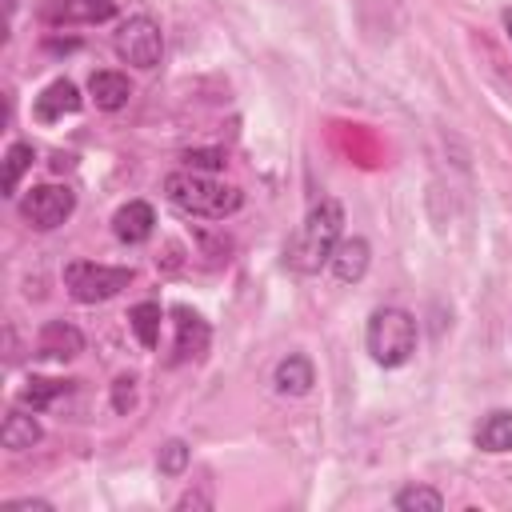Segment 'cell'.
Instances as JSON below:
<instances>
[{
  "instance_id": "cell-1",
  "label": "cell",
  "mask_w": 512,
  "mask_h": 512,
  "mask_svg": "<svg viewBox=\"0 0 512 512\" xmlns=\"http://www.w3.org/2000/svg\"><path fill=\"white\" fill-rule=\"evenodd\" d=\"M340 240H344V208H340V200L324 196L320 204L308 208V216L300 220L296 236L288 240L284 264L292 272H300V276H312V272H320L332 260Z\"/></svg>"
},
{
  "instance_id": "cell-2",
  "label": "cell",
  "mask_w": 512,
  "mask_h": 512,
  "mask_svg": "<svg viewBox=\"0 0 512 512\" xmlns=\"http://www.w3.org/2000/svg\"><path fill=\"white\" fill-rule=\"evenodd\" d=\"M164 196L176 212L204 216V220H224V216L240 212V204H244V192L236 184H224V180H216L208 172H196V168L164 176Z\"/></svg>"
},
{
  "instance_id": "cell-3",
  "label": "cell",
  "mask_w": 512,
  "mask_h": 512,
  "mask_svg": "<svg viewBox=\"0 0 512 512\" xmlns=\"http://www.w3.org/2000/svg\"><path fill=\"white\" fill-rule=\"evenodd\" d=\"M416 340H420V328H416V316L408 308H396V304H384L368 316V328H364V344H368V356L380 364V368H400L412 360L416 352Z\"/></svg>"
},
{
  "instance_id": "cell-4",
  "label": "cell",
  "mask_w": 512,
  "mask_h": 512,
  "mask_svg": "<svg viewBox=\"0 0 512 512\" xmlns=\"http://www.w3.org/2000/svg\"><path fill=\"white\" fill-rule=\"evenodd\" d=\"M132 268L128 264H92V260H72L64 268V284L72 292V300L80 304H100L112 300L116 292H124L132 284Z\"/></svg>"
},
{
  "instance_id": "cell-5",
  "label": "cell",
  "mask_w": 512,
  "mask_h": 512,
  "mask_svg": "<svg viewBox=\"0 0 512 512\" xmlns=\"http://www.w3.org/2000/svg\"><path fill=\"white\" fill-rule=\"evenodd\" d=\"M116 56L132 68H156L164 56V36L152 16H128L116 28Z\"/></svg>"
},
{
  "instance_id": "cell-6",
  "label": "cell",
  "mask_w": 512,
  "mask_h": 512,
  "mask_svg": "<svg viewBox=\"0 0 512 512\" xmlns=\"http://www.w3.org/2000/svg\"><path fill=\"white\" fill-rule=\"evenodd\" d=\"M72 212H76V192L68 184H36L20 196V216L40 232L60 228Z\"/></svg>"
},
{
  "instance_id": "cell-7",
  "label": "cell",
  "mask_w": 512,
  "mask_h": 512,
  "mask_svg": "<svg viewBox=\"0 0 512 512\" xmlns=\"http://www.w3.org/2000/svg\"><path fill=\"white\" fill-rule=\"evenodd\" d=\"M172 324H176V348H172V364H184V360H196L204 356L208 348V320L200 312H192L188 304H176L172 308Z\"/></svg>"
},
{
  "instance_id": "cell-8",
  "label": "cell",
  "mask_w": 512,
  "mask_h": 512,
  "mask_svg": "<svg viewBox=\"0 0 512 512\" xmlns=\"http://www.w3.org/2000/svg\"><path fill=\"white\" fill-rule=\"evenodd\" d=\"M80 88L72 84V80H52L40 96H36V104H32V116L40 120V124H56V120H64V116H72V112H80Z\"/></svg>"
},
{
  "instance_id": "cell-9",
  "label": "cell",
  "mask_w": 512,
  "mask_h": 512,
  "mask_svg": "<svg viewBox=\"0 0 512 512\" xmlns=\"http://www.w3.org/2000/svg\"><path fill=\"white\" fill-rule=\"evenodd\" d=\"M328 264H332V276H336L340 284H360L364 272H368V264H372V248H368L364 236H344V240L336 244V252H332Z\"/></svg>"
},
{
  "instance_id": "cell-10",
  "label": "cell",
  "mask_w": 512,
  "mask_h": 512,
  "mask_svg": "<svg viewBox=\"0 0 512 512\" xmlns=\"http://www.w3.org/2000/svg\"><path fill=\"white\" fill-rule=\"evenodd\" d=\"M80 352H84V336L68 320H48L36 336V356H44V360H72Z\"/></svg>"
},
{
  "instance_id": "cell-11",
  "label": "cell",
  "mask_w": 512,
  "mask_h": 512,
  "mask_svg": "<svg viewBox=\"0 0 512 512\" xmlns=\"http://www.w3.org/2000/svg\"><path fill=\"white\" fill-rule=\"evenodd\" d=\"M152 228H156V212H152L148 200H128L112 216V232H116L120 244H144L152 236Z\"/></svg>"
},
{
  "instance_id": "cell-12",
  "label": "cell",
  "mask_w": 512,
  "mask_h": 512,
  "mask_svg": "<svg viewBox=\"0 0 512 512\" xmlns=\"http://www.w3.org/2000/svg\"><path fill=\"white\" fill-rule=\"evenodd\" d=\"M312 384H316V368H312V360H308L304 352H288V356L272 368V388H276L280 396H308Z\"/></svg>"
},
{
  "instance_id": "cell-13",
  "label": "cell",
  "mask_w": 512,
  "mask_h": 512,
  "mask_svg": "<svg viewBox=\"0 0 512 512\" xmlns=\"http://www.w3.org/2000/svg\"><path fill=\"white\" fill-rule=\"evenodd\" d=\"M88 92H92V100H96V108L100 112H120L124 104H128V96H132V84H128V76L124 72H92L88 76Z\"/></svg>"
},
{
  "instance_id": "cell-14",
  "label": "cell",
  "mask_w": 512,
  "mask_h": 512,
  "mask_svg": "<svg viewBox=\"0 0 512 512\" xmlns=\"http://www.w3.org/2000/svg\"><path fill=\"white\" fill-rule=\"evenodd\" d=\"M476 448L480 452H512V412L508 408H496V412H488L484 420H480V428H476Z\"/></svg>"
},
{
  "instance_id": "cell-15",
  "label": "cell",
  "mask_w": 512,
  "mask_h": 512,
  "mask_svg": "<svg viewBox=\"0 0 512 512\" xmlns=\"http://www.w3.org/2000/svg\"><path fill=\"white\" fill-rule=\"evenodd\" d=\"M0 444H4L8 452H24V448L40 444V424H36V416H28V412H8L4 424H0Z\"/></svg>"
},
{
  "instance_id": "cell-16",
  "label": "cell",
  "mask_w": 512,
  "mask_h": 512,
  "mask_svg": "<svg viewBox=\"0 0 512 512\" xmlns=\"http://www.w3.org/2000/svg\"><path fill=\"white\" fill-rule=\"evenodd\" d=\"M160 324H164V312L156 300H140L132 312H128V328L132 336L144 344V348H156L160 344Z\"/></svg>"
},
{
  "instance_id": "cell-17",
  "label": "cell",
  "mask_w": 512,
  "mask_h": 512,
  "mask_svg": "<svg viewBox=\"0 0 512 512\" xmlns=\"http://www.w3.org/2000/svg\"><path fill=\"white\" fill-rule=\"evenodd\" d=\"M68 388H72V380H48V376H32V380L20 388V404H24V408H32V412H44L52 400L68 396Z\"/></svg>"
},
{
  "instance_id": "cell-18",
  "label": "cell",
  "mask_w": 512,
  "mask_h": 512,
  "mask_svg": "<svg viewBox=\"0 0 512 512\" xmlns=\"http://www.w3.org/2000/svg\"><path fill=\"white\" fill-rule=\"evenodd\" d=\"M32 160H36L32 144H24V140L8 144V152H4V196H16L20 192V176L32 168Z\"/></svg>"
},
{
  "instance_id": "cell-19",
  "label": "cell",
  "mask_w": 512,
  "mask_h": 512,
  "mask_svg": "<svg viewBox=\"0 0 512 512\" xmlns=\"http://www.w3.org/2000/svg\"><path fill=\"white\" fill-rule=\"evenodd\" d=\"M116 12L112 0H64L56 20H68V24H96V20H108Z\"/></svg>"
},
{
  "instance_id": "cell-20",
  "label": "cell",
  "mask_w": 512,
  "mask_h": 512,
  "mask_svg": "<svg viewBox=\"0 0 512 512\" xmlns=\"http://www.w3.org/2000/svg\"><path fill=\"white\" fill-rule=\"evenodd\" d=\"M392 504L400 512H440L444 508V496L436 488H428V484H408V488H400L392 496Z\"/></svg>"
},
{
  "instance_id": "cell-21",
  "label": "cell",
  "mask_w": 512,
  "mask_h": 512,
  "mask_svg": "<svg viewBox=\"0 0 512 512\" xmlns=\"http://www.w3.org/2000/svg\"><path fill=\"white\" fill-rule=\"evenodd\" d=\"M188 460H192V448H188L184 440H168V444L160 448V456H156V468H160L164 476H180V472L188 468Z\"/></svg>"
},
{
  "instance_id": "cell-22",
  "label": "cell",
  "mask_w": 512,
  "mask_h": 512,
  "mask_svg": "<svg viewBox=\"0 0 512 512\" xmlns=\"http://www.w3.org/2000/svg\"><path fill=\"white\" fill-rule=\"evenodd\" d=\"M112 408H116L120 416H128V412L136 408V376H132V372H124V376L112 380Z\"/></svg>"
},
{
  "instance_id": "cell-23",
  "label": "cell",
  "mask_w": 512,
  "mask_h": 512,
  "mask_svg": "<svg viewBox=\"0 0 512 512\" xmlns=\"http://www.w3.org/2000/svg\"><path fill=\"white\" fill-rule=\"evenodd\" d=\"M184 160H188V168H196V172H220V168H224V152H216V148L184 152Z\"/></svg>"
},
{
  "instance_id": "cell-24",
  "label": "cell",
  "mask_w": 512,
  "mask_h": 512,
  "mask_svg": "<svg viewBox=\"0 0 512 512\" xmlns=\"http://www.w3.org/2000/svg\"><path fill=\"white\" fill-rule=\"evenodd\" d=\"M8 512H52L48 500H8Z\"/></svg>"
},
{
  "instance_id": "cell-25",
  "label": "cell",
  "mask_w": 512,
  "mask_h": 512,
  "mask_svg": "<svg viewBox=\"0 0 512 512\" xmlns=\"http://www.w3.org/2000/svg\"><path fill=\"white\" fill-rule=\"evenodd\" d=\"M208 504H212V500H208L204 492H188V496L176 500V508H208Z\"/></svg>"
},
{
  "instance_id": "cell-26",
  "label": "cell",
  "mask_w": 512,
  "mask_h": 512,
  "mask_svg": "<svg viewBox=\"0 0 512 512\" xmlns=\"http://www.w3.org/2000/svg\"><path fill=\"white\" fill-rule=\"evenodd\" d=\"M500 20H504V32H508V40H512V8H504V16H500Z\"/></svg>"
}]
</instances>
